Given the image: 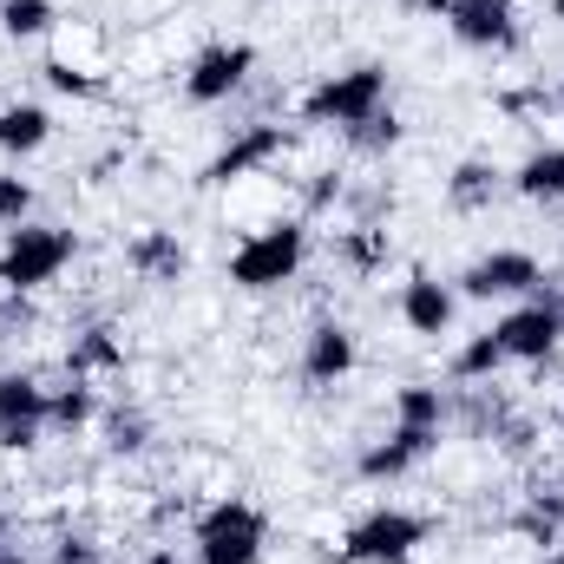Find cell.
I'll list each match as a JSON object with an SVG mask.
<instances>
[{
	"instance_id": "obj_1",
	"label": "cell",
	"mask_w": 564,
	"mask_h": 564,
	"mask_svg": "<svg viewBox=\"0 0 564 564\" xmlns=\"http://www.w3.org/2000/svg\"><path fill=\"white\" fill-rule=\"evenodd\" d=\"M388 106V73L381 66H348V73H328L308 99H302V119L308 126H361L368 112Z\"/></svg>"
},
{
	"instance_id": "obj_2",
	"label": "cell",
	"mask_w": 564,
	"mask_h": 564,
	"mask_svg": "<svg viewBox=\"0 0 564 564\" xmlns=\"http://www.w3.org/2000/svg\"><path fill=\"white\" fill-rule=\"evenodd\" d=\"M73 263V230H53V224H20L0 250V289H46Z\"/></svg>"
},
{
	"instance_id": "obj_3",
	"label": "cell",
	"mask_w": 564,
	"mask_h": 564,
	"mask_svg": "<svg viewBox=\"0 0 564 564\" xmlns=\"http://www.w3.org/2000/svg\"><path fill=\"white\" fill-rule=\"evenodd\" d=\"M191 545H197V564H257L263 558V512L243 499H217L197 519Z\"/></svg>"
},
{
	"instance_id": "obj_4",
	"label": "cell",
	"mask_w": 564,
	"mask_h": 564,
	"mask_svg": "<svg viewBox=\"0 0 564 564\" xmlns=\"http://www.w3.org/2000/svg\"><path fill=\"white\" fill-rule=\"evenodd\" d=\"M426 545V519L401 512V506H375L368 519L348 525L341 539V558L348 564H408Z\"/></svg>"
},
{
	"instance_id": "obj_5",
	"label": "cell",
	"mask_w": 564,
	"mask_h": 564,
	"mask_svg": "<svg viewBox=\"0 0 564 564\" xmlns=\"http://www.w3.org/2000/svg\"><path fill=\"white\" fill-rule=\"evenodd\" d=\"M302 257H308V230L302 224H270L230 257V282L237 289H282V282H295Z\"/></svg>"
},
{
	"instance_id": "obj_6",
	"label": "cell",
	"mask_w": 564,
	"mask_h": 564,
	"mask_svg": "<svg viewBox=\"0 0 564 564\" xmlns=\"http://www.w3.org/2000/svg\"><path fill=\"white\" fill-rule=\"evenodd\" d=\"M250 73H257V46H250V40H217V46H204V53L191 59L184 99H191V106H224Z\"/></svg>"
},
{
	"instance_id": "obj_7",
	"label": "cell",
	"mask_w": 564,
	"mask_h": 564,
	"mask_svg": "<svg viewBox=\"0 0 564 564\" xmlns=\"http://www.w3.org/2000/svg\"><path fill=\"white\" fill-rule=\"evenodd\" d=\"M426 13H440L453 26V40H466V46H512L519 40L512 0H426Z\"/></svg>"
},
{
	"instance_id": "obj_8",
	"label": "cell",
	"mask_w": 564,
	"mask_h": 564,
	"mask_svg": "<svg viewBox=\"0 0 564 564\" xmlns=\"http://www.w3.org/2000/svg\"><path fill=\"white\" fill-rule=\"evenodd\" d=\"M539 282H545L539 257H525V250H492V257H479V263L459 276V289H466L473 302H492V295H532Z\"/></svg>"
},
{
	"instance_id": "obj_9",
	"label": "cell",
	"mask_w": 564,
	"mask_h": 564,
	"mask_svg": "<svg viewBox=\"0 0 564 564\" xmlns=\"http://www.w3.org/2000/svg\"><path fill=\"white\" fill-rule=\"evenodd\" d=\"M46 426V388L33 375H0V446L26 453Z\"/></svg>"
},
{
	"instance_id": "obj_10",
	"label": "cell",
	"mask_w": 564,
	"mask_h": 564,
	"mask_svg": "<svg viewBox=\"0 0 564 564\" xmlns=\"http://www.w3.org/2000/svg\"><path fill=\"white\" fill-rule=\"evenodd\" d=\"M289 151V132L282 126H243L237 139L224 144L210 164H204V184H237V177H250V171H263L270 158Z\"/></svg>"
},
{
	"instance_id": "obj_11",
	"label": "cell",
	"mask_w": 564,
	"mask_h": 564,
	"mask_svg": "<svg viewBox=\"0 0 564 564\" xmlns=\"http://www.w3.org/2000/svg\"><path fill=\"white\" fill-rule=\"evenodd\" d=\"M499 348H506V361H552V348H558L564 322L545 308V302H525V308H512L499 328Z\"/></svg>"
},
{
	"instance_id": "obj_12",
	"label": "cell",
	"mask_w": 564,
	"mask_h": 564,
	"mask_svg": "<svg viewBox=\"0 0 564 564\" xmlns=\"http://www.w3.org/2000/svg\"><path fill=\"white\" fill-rule=\"evenodd\" d=\"M66 375H73V381L126 375V341H119V328H112V322L79 328V335H73V348H66Z\"/></svg>"
},
{
	"instance_id": "obj_13",
	"label": "cell",
	"mask_w": 564,
	"mask_h": 564,
	"mask_svg": "<svg viewBox=\"0 0 564 564\" xmlns=\"http://www.w3.org/2000/svg\"><path fill=\"white\" fill-rule=\"evenodd\" d=\"M302 375H308L315 388L348 381V375H355V335H348L341 322H315V335H308V348H302Z\"/></svg>"
},
{
	"instance_id": "obj_14",
	"label": "cell",
	"mask_w": 564,
	"mask_h": 564,
	"mask_svg": "<svg viewBox=\"0 0 564 564\" xmlns=\"http://www.w3.org/2000/svg\"><path fill=\"white\" fill-rule=\"evenodd\" d=\"M433 446H440V433H433V426H401V421H394V433H388L381 446H368V453H361V479H401V473H408L414 459H426Z\"/></svg>"
},
{
	"instance_id": "obj_15",
	"label": "cell",
	"mask_w": 564,
	"mask_h": 564,
	"mask_svg": "<svg viewBox=\"0 0 564 564\" xmlns=\"http://www.w3.org/2000/svg\"><path fill=\"white\" fill-rule=\"evenodd\" d=\"M401 322L414 335H446L453 328V289L440 276H426V270H414V276L401 282Z\"/></svg>"
},
{
	"instance_id": "obj_16",
	"label": "cell",
	"mask_w": 564,
	"mask_h": 564,
	"mask_svg": "<svg viewBox=\"0 0 564 564\" xmlns=\"http://www.w3.org/2000/svg\"><path fill=\"white\" fill-rule=\"evenodd\" d=\"M126 263H132L144 282H177L191 257H184V243H177V237H164V230H139V237L126 243Z\"/></svg>"
},
{
	"instance_id": "obj_17",
	"label": "cell",
	"mask_w": 564,
	"mask_h": 564,
	"mask_svg": "<svg viewBox=\"0 0 564 564\" xmlns=\"http://www.w3.org/2000/svg\"><path fill=\"white\" fill-rule=\"evenodd\" d=\"M512 191H519V197H532V204H564V144L532 151V158L512 171Z\"/></svg>"
},
{
	"instance_id": "obj_18",
	"label": "cell",
	"mask_w": 564,
	"mask_h": 564,
	"mask_svg": "<svg viewBox=\"0 0 564 564\" xmlns=\"http://www.w3.org/2000/svg\"><path fill=\"white\" fill-rule=\"evenodd\" d=\"M512 532H525L539 552H552V545H558V532H564V492H558V486H552V492H532V499H525V512L512 519Z\"/></svg>"
},
{
	"instance_id": "obj_19",
	"label": "cell",
	"mask_w": 564,
	"mask_h": 564,
	"mask_svg": "<svg viewBox=\"0 0 564 564\" xmlns=\"http://www.w3.org/2000/svg\"><path fill=\"white\" fill-rule=\"evenodd\" d=\"M46 139H53V119L40 106H0V151L26 158V151H40Z\"/></svg>"
},
{
	"instance_id": "obj_20",
	"label": "cell",
	"mask_w": 564,
	"mask_h": 564,
	"mask_svg": "<svg viewBox=\"0 0 564 564\" xmlns=\"http://www.w3.org/2000/svg\"><path fill=\"white\" fill-rule=\"evenodd\" d=\"M446 197H453L459 210H486V204L499 197V171H492L486 158H466V164L446 177Z\"/></svg>"
},
{
	"instance_id": "obj_21",
	"label": "cell",
	"mask_w": 564,
	"mask_h": 564,
	"mask_svg": "<svg viewBox=\"0 0 564 564\" xmlns=\"http://www.w3.org/2000/svg\"><path fill=\"white\" fill-rule=\"evenodd\" d=\"M499 368H506V348H499V335H492V328H486V335H473V341L453 355V375H459V381H492Z\"/></svg>"
},
{
	"instance_id": "obj_22",
	"label": "cell",
	"mask_w": 564,
	"mask_h": 564,
	"mask_svg": "<svg viewBox=\"0 0 564 564\" xmlns=\"http://www.w3.org/2000/svg\"><path fill=\"white\" fill-rule=\"evenodd\" d=\"M394 421H401V426H433V433H440V421H446V401H440V388L408 381V388L394 394Z\"/></svg>"
},
{
	"instance_id": "obj_23",
	"label": "cell",
	"mask_w": 564,
	"mask_h": 564,
	"mask_svg": "<svg viewBox=\"0 0 564 564\" xmlns=\"http://www.w3.org/2000/svg\"><path fill=\"white\" fill-rule=\"evenodd\" d=\"M46 421L59 426V433H79V426L93 421V388L86 381H66L59 394H46Z\"/></svg>"
},
{
	"instance_id": "obj_24",
	"label": "cell",
	"mask_w": 564,
	"mask_h": 564,
	"mask_svg": "<svg viewBox=\"0 0 564 564\" xmlns=\"http://www.w3.org/2000/svg\"><path fill=\"white\" fill-rule=\"evenodd\" d=\"M348 144H355L361 158H381V151H394V144H401V119L381 106V112H368L361 126H348Z\"/></svg>"
},
{
	"instance_id": "obj_25",
	"label": "cell",
	"mask_w": 564,
	"mask_h": 564,
	"mask_svg": "<svg viewBox=\"0 0 564 564\" xmlns=\"http://www.w3.org/2000/svg\"><path fill=\"white\" fill-rule=\"evenodd\" d=\"M388 250H394V243H388V230H381V224H355V230L341 237V257H348L355 270H381V263H388Z\"/></svg>"
},
{
	"instance_id": "obj_26",
	"label": "cell",
	"mask_w": 564,
	"mask_h": 564,
	"mask_svg": "<svg viewBox=\"0 0 564 564\" xmlns=\"http://www.w3.org/2000/svg\"><path fill=\"white\" fill-rule=\"evenodd\" d=\"M0 26L13 40H40V33H53V0H7L0 7Z\"/></svg>"
},
{
	"instance_id": "obj_27",
	"label": "cell",
	"mask_w": 564,
	"mask_h": 564,
	"mask_svg": "<svg viewBox=\"0 0 564 564\" xmlns=\"http://www.w3.org/2000/svg\"><path fill=\"white\" fill-rule=\"evenodd\" d=\"M106 446L112 453H144L151 446V421H144L139 408H112L106 414Z\"/></svg>"
},
{
	"instance_id": "obj_28",
	"label": "cell",
	"mask_w": 564,
	"mask_h": 564,
	"mask_svg": "<svg viewBox=\"0 0 564 564\" xmlns=\"http://www.w3.org/2000/svg\"><path fill=\"white\" fill-rule=\"evenodd\" d=\"M46 79L59 86V93H73V99H86V93H99V79H93V66H73V59H46Z\"/></svg>"
},
{
	"instance_id": "obj_29",
	"label": "cell",
	"mask_w": 564,
	"mask_h": 564,
	"mask_svg": "<svg viewBox=\"0 0 564 564\" xmlns=\"http://www.w3.org/2000/svg\"><path fill=\"white\" fill-rule=\"evenodd\" d=\"M26 210H33V184H26V177H7V171H0V224H20Z\"/></svg>"
},
{
	"instance_id": "obj_30",
	"label": "cell",
	"mask_w": 564,
	"mask_h": 564,
	"mask_svg": "<svg viewBox=\"0 0 564 564\" xmlns=\"http://www.w3.org/2000/svg\"><path fill=\"white\" fill-rule=\"evenodd\" d=\"M33 322V308H26V289H0V328L13 335V328H26Z\"/></svg>"
},
{
	"instance_id": "obj_31",
	"label": "cell",
	"mask_w": 564,
	"mask_h": 564,
	"mask_svg": "<svg viewBox=\"0 0 564 564\" xmlns=\"http://www.w3.org/2000/svg\"><path fill=\"white\" fill-rule=\"evenodd\" d=\"M53 564H99V552H93L86 539H59V545H53Z\"/></svg>"
},
{
	"instance_id": "obj_32",
	"label": "cell",
	"mask_w": 564,
	"mask_h": 564,
	"mask_svg": "<svg viewBox=\"0 0 564 564\" xmlns=\"http://www.w3.org/2000/svg\"><path fill=\"white\" fill-rule=\"evenodd\" d=\"M532 302H545V308H552V315L564 322V276H545L539 289H532Z\"/></svg>"
},
{
	"instance_id": "obj_33",
	"label": "cell",
	"mask_w": 564,
	"mask_h": 564,
	"mask_svg": "<svg viewBox=\"0 0 564 564\" xmlns=\"http://www.w3.org/2000/svg\"><path fill=\"white\" fill-rule=\"evenodd\" d=\"M335 197H341V177H328V171H322V177L308 184V204H315V210H328Z\"/></svg>"
},
{
	"instance_id": "obj_34",
	"label": "cell",
	"mask_w": 564,
	"mask_h": 564,
	"mask_svg": "<svg viewBox=\"0 0 564 564\" xmlns=\"http://www.w3.org/2000/svg\"><path fill=\"white\" fill-rule=\"evenodd\" d=\"M144 564H184V558H177V552H151Z\"/></svg>"
},
{
	"instance_id": "obj_35",
	"label": "cell",
	"mask_w": 564,
	"mask_h": 564,
	"mask_svg": "<svg viewBox=\"0 0 564 564\" xmlns=\"http://www.w3.org/2000/svg\"><path fill=\"white\" fill-rule=\"evenodd\" d=\"M539 564H564V552H558V545H552V552H539Z\"/></svg>"
},
{
	"instance_id": "obj_36",
	"label": "cell",
	"mask_w": 564,
	"mask_h": 564,
	"mask_svg": "<svg viewBox=\"0 0 564 564\" xmlns=\"http://www.w3.org/2000/svg\"><path fill=\"white\" fill-rule=\"evenodd\" d=\"M0 564H26V558H20V552H7V545H0Z\"/></svg>"
},
{
	"instance_id": "obj_37",
	"label": "cell",
	"mask_w": 564,
	"mask_h": 564,
	"mask_svg": "<svg viewBox=\"0 0 564 564\" xmlns=\"http://www.w3.org/2000/svg\"><path fill=\"white\" fill-rule=\"evenodd\" d=\"M7 525H13V519H7V512H0V545H7Z\"/></svg>"
},
{
	"instance_id": "obj_38",
	"label": "cell",
	"mask_w": 564,
	"mask_h": 564,
	"mask_svg": "<svg viewBox=\"0 0 564 564\" xmlns=\"http://www.w3.org/2000/svg\"><path fill=\"white\" fill-rule=\"evenodd\" d=\"M552 20H564V0H552Z\"/></svg>"
},
{
	"instance_id": "obj_39",
	"label": "cell",
	"mask_w": 564,
	"mask_h": 564,
	"mask_svg": "<svg viewBox=\"0 0 564 564\" xmlns=\"http://www.w3.org/2000/svg\"><path fill=\"white\" fill-rule=\"evenodd\" d=\"M552 106H558V112H564V86H558V99H552Z\"/></svg>"
},
{
	"instance_id": "obj_40",
	"label": "cell",
	"mask_w": 564,
	"mask_h": 564,
	"mask_svg": "<svg viewBox=\"0 0 564 564\" xmlns=\"http://www.w3.org/2000/svg\"><path fill=\"white\" fill-rule=\"evenodd\" d=\"M558 492H564V473H558Z\"/></svg>"
},
{
	"instance_id": "obj_41",
	"label": "cell",
	"mask_w": 564,
	"mask_h": 564,
	"mask_svg": "<svg viewBox=\"0 0 564 564\" xmlns=\"http://www.w3.org/2000/svg\"><path fill=\"white\" fill-rule=\"evenodd\" d=\"M0 7H7V0H0Z\"/></svg>"
}]
</instances>
